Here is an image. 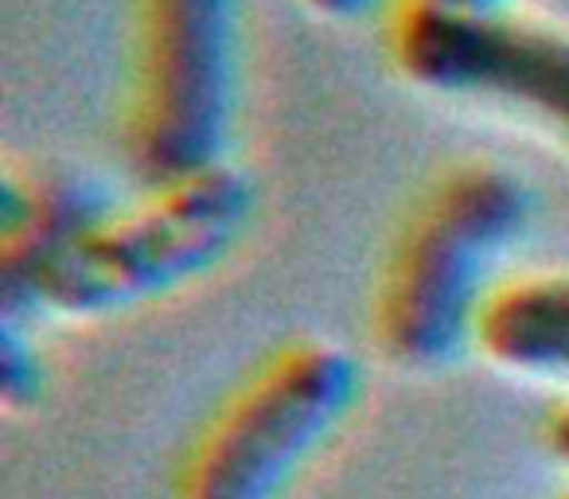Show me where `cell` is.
<instances>
[{
	"instance_id": "30bf717a",
	"label": "cell",
	"mask_w": 569,
	"mask_h": 499,
	"mask_svg": "<svg viewBox=\"0 0 569 499\" xmlns=\"http://www.w3.org/2000/svg\"><path fill=\"white\" fill-rule=\"evenodd\" d=\"M305 9L317 12V17L328 20H356L371 9V0H301Z\"/></svg>"
},
{
	"instance_id": "5b68a950",
	"label": "cell",
	"mask_w": 569,
	"mask_h": 499,
	"mask_svg": "<svg viewBox=\"0 0 569 499\" xmlns=\"http://www.w3.org/2000/svg\"><path fill=\"white\" fill-rule=\"evenodd\" d=\"M387 48L398 74L429 94L530 113L569 144V28L519 12H452L402 0Z\"/></svg>"
},
{
	"instance_id": "8992f818",
	"label": "cell",
	"mask_w": 569,
	"mask_h": 499,
	"mask_svg": "<svg viewBox=\"0 0 569 499\" xmlns=\"http://www.w3.org/2000/svg\"><path fill=\"white\" fill-rule=\"evenodd\" d=\"M113 196L79 172H40L0 188V309L20 320L63 250L113 211Z\"/></svg>"
},
{
	"instance_id": "8fae6325",
	"label": "cell",
	"mask_w": 569,
	"mask_h": 499,
	"mask_svg": "<svg viewBox=\"0 0 569 499\" xmlns=\"http://www.w3.org/2000/svg\"><path fill=\"white\" fill-rule=\"evenodd\" d=\"M437 9H452V12H496L507 9L503 0H429Z\"/></svg>"
},
{
	"instance_id": "3957f363",
	"label": "cell",
	"mask_w": 569,
	"mask_h": 499,
	"mask_svg": "<svg viewBox=\"0 0 569 499\" xmlns=\"http://www.w3.org/2000/svg\"><path fill=\"white\" fill-rule=\"evenodd\" d=\"M253 214V188L234 164L113 207L51 262L32 293V312L90 320L118 317L191 286L238 246Z\"/></svg>"
},
{
	"instance_id": "7c38bea8",
	"label": "cell",
	"mask_w": 569,
	"mask_h": 499,
	"mask_svg": "<svg viewBox=\"0 0 569 499\" xmlns=\"http://www.w3.org/2000/svg\"><path fill=\"white\" fill-rule=\"evenodd\" d=\"M553 499H569V488H566V491H558V496H553Z\"/></svg>"
},
{
	"instance_id": "277c9868",
	"label": "cell",
	"mask_w": 569,
	"mask_h": 499,
	"mask_svg": "<svg viewBox=\"0 0 569 499\" xmlns=\"http://www.w3.org/2000/svg\"><path fill=\"white\" fill-rule=\"evenodd\" d=\"M238 102V0H137L126 144L144 188L227 164Z\"/></svg>"
},
{
	"instance_id": "52a82bcc",
	"label": "cell",
	"mask_w": 569,
	"mask_h": 499,
	"mask_svg": "<svg viewBox=\"0 0 569 499\" xmlns=\"http://www.w3.org/2000/svg\"><path fill=\"white\" fill-rule=\"evenodd\" d=\"M472 348L519 379L569 382V270L499 278L480 305Z\"/></svg>"
},
{
	"instance_id": "ba28073f",
	"label": "cell",
	"mask_w": 569,
	"mask_h": 499,
	"mask_svg": "<svg viewBox=\"0 0 569 499\" xmlns=\"http://www.w3.org/2000/svg\"><path fill=\"white\" fill-rule=\"evenodd\" d=\"M40 382H43L40 356H36V348L20 332V320L4 317V328H0V395H4V402L12 410H20V406L40 398Z\"/></svg>"
},
{
	"instance_id": "6da1fadb",
	"label": "cell",
	"mask_w": 569,
	"mask_h": 499,
	"mask_svg": "<svg viewBox=\"0 0 569 499\" xmlns=\"http://www.w3.org/2000/svg\"><path fill=\"white\" fill-rule=\"evenodd\" d=\"M535 196L491 160L449 168L410 207L375 281L371 340L398 371H437L465 348L496 266L530 227Z\"/></svg>"
},
{
	"instance_id": "7a4b0ae2",
	"label": "cell",
	"mask_w": 569,
	"mask_h": 499,
	"mask_svg": "<svg viewBox=\"0 0 569 499\" xmlns=\"http://www.w3.org/2000/svg\"><path fill=\"white\" fill-rule=\"evenodd\" d=\"M363 395V363L332 340H289L207 413L172 472V499H284Z\"/></svg>"
},
{
	"instance_id": "9c48e42d",
	"label": "cell",
	"mask_w": 569,
	"mask_h": 499,
	"mask_svg": "<svg viewBox=\"0 0 569 499\" xmlns=\"http://www.w3.org/2000/svg\"><path fill=\"white\" fill-rule=\"evenodd\" d=\"M542 441H546V449L569 468V402L550 410V418H546V426H542Z\"/></svg>"
}]
</instances>
